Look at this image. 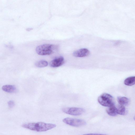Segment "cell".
Returning <instances> with one entry per match:
<instances>
[{"label": "cell", "mask_w": 135, "mask_h": 135, "mask_svg": "<svg viewBox=\"0 0 135 135\" xmlns=\"http://www.w3.org/2000/svg\"><path fill=\"white\" fill-rule=\"evenodd\" d=\"M117 108L118 114L121 115H124L125 114L126 109L124 106L120 105Z\"/></svg>", "instance_id": "cell-13"}, {"label": "cell", "mask_w": 135, "mask_h": 135, "mask_svg": "<svg viewBox=\"0 0 135 135\" xmlns=\"http://www.w3.org/2000/svg\"><path fill=\"white\" fill-rule=\"evenodd\" d=\"M134 119L135 120V116H134V117H133Z\"/></svg>", "instance_id": "cell-16"}, {"label": "cell", "mask_w": 135, "mask_h": 135, "mask_svg": "<svg viewBox=\"0 0 135 135\" xmlns=\"http://www.w3.org/2000/svg\"><path fill=\"white\" fill-rule=\"evenodd\" d=\"M65 123L71 126L79 127L86 124L85 121L82 119L70 118H66L62 120Z\"/></svg>", "instance_id": "cell-4"}, {"label": "cell", "mask_w": 135, "mask_h": 135, "mask_svg": "<svg viewBox=\"0 0 135 135\" xmlns=\"http://www.w3.org/2000/svg\"><path fill=\"white\" fill-rule=\"evenodd\" d=\"M126 85L131 86L135 84V76L129 77L126 79L124 81Z\"/></svg>", "instance_id": "cell-11"}, {"label": "cell", "mask_w": 135, "mask_h": 135, "mask_svg": "<svg viewBox=\"0 0 135 135\" xmlns=\"http://www.w3.org/2000/svg\"><path fill=\"white\" fill-rule=\"evenodd\" d=\"M82 135H107L105 134H97V133H89L84 134Z\"/></svg>", "instance_id": "cell-15"}, {"label": "cell", "mask_w": 135, "mask_h": 135, "mask_svg": "<svg viewBox=\"0 0 135 135\" xmlns=\"http://www.w3.org/2000/svg\"><path fill=\"white\" fill-rule=\"evenodd\" d=\"M90 51L87 49L82 48L75 51L73 54V55L77 57H84L88 56Z\"/></svg>", "instance_id": "cell-6"}, {"label": "cell", "mask_w": 135, "mask_h": 135, "mask_svg": "<svg viewBox=\"0 0 135 135\" xmlns=\"http://www.w3.org/2000/svg\"><path fill=\"white\" fill-rule=\"evenodd\" d=\"M117 101L120 105L124 106L127 105L129 102V99L125 97H118Z\"/></svg>", "instance_id": "cell-10"}, {"label": "cell", "mask_w": 135, "mask_h": 135, "mask_svg": "<svg viewBox=\"0 0 135 135\" xmlns=\"http://www.w3.org/2000/svg\"><path fill=\"white\" fill-rule=\"evenodd\" d=\"M64 62V60L63 57L59 56L52 60L50 63V65L53 68L58 67L62 65Z\"/></svg>", "instance_id": "cell-7"}, {"label": "cell", "mask_w": 135, "mask_h": 135, "mask_svg": "<svg viewBox=\"0 0 135 135\" xmlns=\"http://www.w3.org/2000/svg\"><path fill=\"white\" fill-rule=\"evenodd\" d=\"M2 89L4 91L9 93H14L17 91L16 87L15 86L10 85H3L2 87Z\"/></svg>", "instance_id": "cell-8"}, {"label": "cell", "mask_w": 135, "mask_h": 135, "mask_svg": "<svg viewBox=\"0 0 135 135\" xmlns=\"http://www.w3.org/2000/svg\"><path fill=\"white\" fill-rule=\"evenodd\" d=\"M8 105L9 108H11L14 106L15 104L13 101L10 100L8 102Z\"/></svg>", "instance_id": "cell-14"}, {"label": "cell", "mask_w": 135, "mask_h": 135, "mask_svg": "<svg viewBox=\"0 0 135 135\" xmlns=\"http://www.w3.org/2000/svg\"><path fill=\"white\" fill-rule=\"evenodd\" d=\"M106 111L107 113L111 116H115L118 114L117 108L114 105L108 107Z\"/></svg>", "instance_id": "cell-9"}, {"label": "cell", "mask_w": 135, "mask_h": 135, "mask_svg": "<svg viewBox=\"0 0 135 135\" xmlns=\"http://www.w3.org/2000/svg\"><path fill=\"white\" fill-rule=\"evenodd\" d=\"M57 48V45L45 44L38 46L36 49V51L40 55H48L53 54Z\"/></svg>", "instance_id": "cell-2"}, {"label": "cell", "mask_w": 135, "mask_h": 135, "mask_svg": "<svg viewBox=\"0 0 135 135\" xmlns=\"http://www.w3.org/2000/svg\"><path fill=\"white\" fill-rule=\"evenodd\" d=\"M62 110L66 114L74 116L80 115L85 111L84 109L77 107L64 108L62 109Z\"/></svg>", "instance_id": "cell-5"}, {"label": "cell", "mask_w": 135, "mask_h": 135, "mask_svg": "<svg viewBox=\"0 0 135 135\" xmlns=\"http://www.w3.org/2000/svg\"><path fill=\"white\" fill-rule=\"evenodd\" d=\"M98 100L100 105L104 106L109 107L114 105L113 97L107 93H104L100 95Z\"/></svg>", "instance_id": "cell-3"}, {"label": "cell", "mask_w": 135, "mask_h": 135, "mask_svg": "<svg viewBox=\"0 0 135 135\" xmlns=\"http://www.w3.org/2000/svg\"><path fill=\"white\" fill-rule=\"evenodd\" d=\"M48 64V62L46 61L43 60L38 61L35 64L36 66L38 68L45 67L47 66Z\"/></svg>", "instance_id": "cell-12"}, {"label": "cell", "mask_w": 135, "mask_h": 135, "mask_svg": "<svg viewBox=\"0 0 135 135\" xmlns=\"http://www.w3.org/2000/svg\"><path fill=\"white\" fill-rule=\"evenodd\" d=\"M25 128L38 132L46 131L56 127L55 124L39 122L35 123H29L22 125Z\"/></svg>", "instance_id": "cell-1"}]
</instances>
